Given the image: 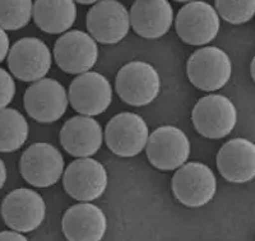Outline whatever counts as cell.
Returning <instances> with one entry per match:
<instances>
[{
    "label": "cell",
    "mask_w": 255,
    "mask_h": 241,
    "mask_svg": "<svg viewBox=\"0 0 255 241\" xmlns=\"http://www.w3.org/2000/svg\"><path fill=\"white\" fill-rule=\"evenodd\" d=\"M191 121L202 137L221 139L235 129L238 109L229 97L212 93L199 99L191 111Z\"/></svg>",
    "instance_id": "3957f363"
},
{
    "label": "cell",
    "mask_w": 255,
    "mask_h": 241,
    "mask_svg": "<svg viewBox=\"0 0 255 241\" xmlns=\"http://www.w3.org/2000/svg\"><path fill=\"white\" fill-rule=\"evenodd\" d=\"M6 181V166L4 161L0 158V190L3 189L4 184Z\"/></svg>",
    "instance_id": "4316f807"
},
{
    "label": "cell",
    "mask_w": 255,
    "mask_h": 241,
    "mask_svg": "<svg viewBox=\"0 0 255 241\" xmlns=\"http://www.w3.org/2000/svg\"><path fill=\"white\" fill-rule=\"evenodd\" d=\"M129 17L136 35L154 40L170 31L174 23V9L168 0H135Z\"/></svg>",
    "instance_id": "d6986e66"
},
{
    "label": "cell",
    "mask_w": 255,
    "mask_h": 241,
    "mask_svg": "<svg viewBox=\"0 0 255 241\" xmlns=\"http://www.w3.org/2000/svg\"><path fill=\"white\" fill-rule=\"evenodd\" d=\"M24 109L33 120L41 124H52L67 113L68 92L60 82L41 78L32 82L23 97Z\"/></svg>",
    "instance_id": "52a82bcc"
},
{
    "label": "cell",
    "mask_w": 255,
    "mask_h": 241,
    "mask_svg": "<svg viewBox=\"0 0 255 241\" xmlns=\"http://www.w3.org/2000/svg\"><path fill=\"white\" fill-rule=\"evenodd\" d=\"M186 72L191 85L204 92H215L229 83L232 63L225 50L217 46H204L191 54Z\"/></svg>",
    "instance_id": "277c9868"
},
{
    "label": "cell",
    "mask_w": 255,
    "mask_h": 241,
    "mask_svg": "<svg viewBox=\"0 0 255 241\" xmlns=\"http://www.w3.org/2000/svg\"><path fill=\"white\" fill-rule=\"evenodd\" d=\"M172 193L181 204L199 208L215 198L217 177L213 170L203 162H185L172 176Z\"/></svg>",
    "instance_id": "7a4b0ae2"
},
{
    "label": "cell",
    "mask_w": 255,
    "mask_h": 241,
    "mask_svg": "<svg viewBox=\"0 0 255 241\" xmlns=\"http://www.w3.org/2000/svg\"><path fill=\"white\" fill-rule=\"evenodd\" d=\"M108 171L100 161L81 157L73 161L63 174L64 189L78 202H92L102 197L108 188Z\"/></svg>",
    "instance_id": "30bf717a"
},
{
    "label": "cell",
    "mask_w": 255,
    "mask_h": 241,
    "mask_svg": "<svg viewBox=\"0 0 255 241\" xmlns=\"http://www.w3.org/2000/svg\"><path fill=\"white\" fill-rule=\"evenodd\" d=\"M8 67L15 78L23 82H36L45 78L52 65L49 46L37 37H23L8 52Z\"/></svg>",
    "instance_id": "9a60e30c"
},
{
    "label": "cell",
    "mask_w": 255,
    "mask_h": 241,
    "mask_svg": "<svg viewBox=\"0 0 255 241\" xmlns=\"http://www.w3.org/2000/svg\"><path fill=\"white\" fill-rule=\"evenodd\" d=\"M217 169L225 180L249 183L255 176V144L245 138H234L217 153Z\"/></svg>",
    "instance_id": "ac0fdd59"
},
{
    "label": "cell",
    "mask_w": 255,
    "mask_h": 241,
    "mask_svg": "<svg viewBox=\"0 0 255 241\" xmlns=\"http://www.w3.org/2000/svg\"><path fill=\"white\" fill-rule=\"evenodd\" d=\"M28 239L23 235V233H19L17 230H5L0 231V241H27Z\"/></svg>",
    "instance_id": "484cf974"
},
{
    "label": "cell",
    "mask_w": 255,
    "mask_h": 241,
    "mask_svg": "<svg viewBox=\"0 0 255 241\" xmlns=\"http://www.w3.org/2000/svg\"><path fill=\"white\" fill-rule=\"evenodd\" d=\"M33 14L32 0H0V27L17 31L31 22Z\"/></svg>",
    "instance_id": "7402d4cb"
},
{
    "label": "cell",
    "mask_w": 255,
    "mask_h": 241,
    "mask_svg": "<svg viewBox=\"0 0 255 241\" xmlns=\"http://www.w3.org/2000/svg\"><path fill=\"white\" fill-rule=\"evenodd\" d=\"M32 18L36 26L50 35H61L76 23L77 5L74 0H36Z\"/></svg>",
    "instance_id": "ffe728a7"
},
{
    "label": "cell",
    "mask_w": 255,
    "mask_h": 241,
    "mask_svg": "<svg viewBox=\"0 0 255 241\" xmlns=\"http://www.w3.org/2000/svg\"><path fill=\"white\" fill-rule=\"evenodd\" d=\"M74 1H77V3L79 4H84V5H90V4L97 3L100 0H74Z\"/></svg>",
    "instance_id": "83f0119b"
},
{
    "label": "cell",
    "mask_w": 255,
    "mask_h": 241,
    "mask_svg": "<svg viewBox=\"0 0 255 241\" xmlns=\"http://www.w3.org/2000/svg\"><path fill=\"white\" fill-rule=\"evenodd\" d=\"M221 20L213 5L202 0L190 1L180 9L175 19V29L183 42L204 46L217 37Z\"/></svg>",
    "instance_id": "5b68a950"
},
{
    "label": "cell",
    "mask_w": 255,
    "mask_h": 241,
    "mask_svg": "<svg viewBox=\"0 0 255 241\" xmlns=\"http://www.w3.org/2000/svg\"><path fill=\"white\" fill-rule=\"evenodd\" d=\"M15 96V82L12 74L0 68V109L8 108Z\"/></svg>",
    "instance_id": "cb8c5ba5"
},
{
    "label": "cell",
    "mask_w": 255,
    "mask_h": 241,
    "mask_svg": "<svg viewBox=\"0 0 255 241\" xmlns=\"http://www.w3.org/2000/svg\"><path fill=\"white\" fill-rule=\"evenodd\" d=\"M61 229L67 240L100 241L108 230L104 211L91 202H81L64 213Z\"/></svg>",
    "instance_id": "2e32d148"
},
{
    "label": "cell",
    "mask_w": 255,
    "mask_h": 241,
    "mask_svg": "<svg viewBox=\"0 0 255 241\" xmlns=\"http://www.w3.org/2000/svg\"><path fill=\"white\" fill-rule=\"evenodd\" d=\"M250 70H252V77L253 78H254V59H253V61H252V68H250Z\"/></svg>",
    "instance_id": "f1b7e54d"
},
{
    "label": "cell",
    "mask_w": 255,
    "mask_h": 241,
    "mask_svg": "<svg viewBox=\"0 0 255 241\" xmlns=\"http://www.w3.org/2000/svg\"><path fill=\"white\" fill-rule=\"evenodd\" d=\"M149 129L140 115L120 113L109 120L104 131V139L114 154L119 157H135L145 148Z\"/></svg>",
    "instance_id": "8992f818"
},
{
    "label": "cell",
    "mask_w": 255,
    "mask_h": 241,
    "mask_svg": "<svg viewBox=\"0 0 255 241\" xmlns=\"http://www.w3.org/2000/svg\"><path fill=\"white\" fill-rule=\"evenodd\" d=\"M59 138L63 148L70 156L92 157L102 147L104 131L93 117L78 115L64 122Z\"/></svg>",
    "instance_id": "e0dca14e"
},
{
    "label": "cell",
    "mask_w": 255,
    "mask_h": 241,
    "mask_svg": "<svg viewBox=\"0 0 255 241\" xmlns=\"http://www.w3.org/2000/svg\"><path fill=\"white\" fill-rule=\"evenodd\" d=\"M64 157L55 145L35 143L22 153L19 171L22 177L35 188L55 185L64 174Z\"/></svg>",
    "instance_id": "ba28073f"
},
{
    "label": "cell",
    "mask_w": 255,
    "mask_h": 241,
    "mask_svg": "<svg viewBox=\"0 0 255 241\" xmlns=\"http://www.w3.org/2000/svg\"><path fill=\"white\" fill-rule=\"evenodd\" d=\"M1 216L6 226L19 233H32L42 225L46 217L44 198L28 188L14 189L3 199Z\"/></svg>",
    "instance_id": "7c38bea8"
},
{
    "label": "cell",
    "mask_w": 255,
    "mask_h": 241,
    "mask_svg": "<svg viewBox=\"0 0 255 241\" xmlns=\"http://www.w3.org/2000/svg\"><path fill=\"white\" fill-rule=\"evenodd\" d=\"M88 33L102 45H115L130 29L129 10L118 0H100L87 13Z\"/></svg>",
    "instance_id": "8fae6325"
},
{
    "label": "cell",
    "mask_w": 255,
    "mask_h": 241,
    "mask_svg": "<svg viewBox=\"0 0 255 241\" xmlns=\"http://www.w3.org/2000/svg\"><path fill=\"white\" fill-rule=\"evenodd\" d=\"M216 10L229 23L244 24L254 17L255 0H216Z\"/></svg>",
    "instance_id": "603a6c76"
},
{
    "label": "cell",
    "mask_w": 255,
    "mask_h": 241,
    "mask_svg": "<svg viewBox=\"0 0 255 241\" xmlns=\"http://www.w3.org/2000/svg\"><path fill=\"white\" fill-rule=\"evenodd\" d=\"M9 49H10V42H9L8 33L5 32V29L0 27V63L5 60Z\"/></svg>",
    "instance_id": "d4e9b609"
},
{
    "label": "cell",
    "mask_w": 255,
    "mask_h": 241,
    "mask_svg": "<svg viewBox=\"0 0 255 241\" xmlns=\"http://www.w3.org/2000/svg\"><path fill=\"white\" fill-rule=\"evenodd\" d=\"M147 157L152 166L162 171H174L188 161L190 140L183 130L174 125L159 126L149 134Z\"/></svg>",
    "instance_id": "9c48e42d"
},
{
    "label": "cell",
    "mask_w": 255,
    "mask_h": 241,
    "mask_svg": "<svg viewBox=\"0 0 255 241\" xmlns=\"http://www.w3.org/2000/svg\"><path fill=\"white\" fill-rule=\"evenodd\" d=\"M68 99L79 115L97 117L108 110L113 102V87L101 73H82L70 83Z\"/></svg>",
    "instance_id": "5bb4252c"
},
{
    "label": "cell",
    "mask_w": 255,
    "mask_h": 241,
    "mask_svg": "<svg viewBox=\"0 0 255 241\" xmlns=\"http://www.w3.org/2000/svg\"><path fill=\"white\" fill-rule=\"evenodd\" d=\"M54 58L58 67L67 74H82L96 65L99 46L90 33L72 29L56 40Z\"/></svg>",
    "instance_id": "4fadbf2b"
},
{
    "label": "cell",
    "mask_w": 255,
    "mask_h": 241,
    "mask_svg": "<svg viewBox=\"0 0 255 241\" xmlns=\"http://www.w3.org/2000/svg\"><path fill=\"white\" fill-rule=\"evenodd\" d=\"M115 87L125 104L142 108L157 99L161 91V78L153 65L134 60L120 68L116 74Z\"/></svg>",
    "instance_id": "6da1fadb"
},
{
    "label": "cell",
    "mask_w": 255,
    "mask_h": 241,
    "mask_svg": "<svg viewBox=\"0 0 255 241\" xmlns=\"http://www.w3.org/2000/svg\"><path fill=\"white\" fill-rule=\"evenodd\" d=\"M29 128L26 118L12 108L0 109V152L10 153L27 142Z\"/></svg>",
    "instance_id": "44dd1931"
},
{
    "label": "cell",
    "mask_w": 255,
    "mask_h": 241,
    "mask_svg": "<svg viewBox=\"0 0 255 241\" xmlns=\"http://www.w3.org/2000/svg\"><path fill=\"white\" fill-rule=\"evenodd\" d=\"M177 3H190V1H194V0H175Z\"/></svg>",
    "instance_id": "f546056e"
}]
</instances>
